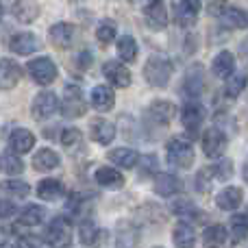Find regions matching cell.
Returning a JSON list of instances; mask_svg holds the SVG:
<instances>
[{
	"instance_id": "6da1fadb",
	"label": "cell",
	"mask_w": 248,
	"mask_h": 248,
	"mask_svg": "<svg viewBox=\"0 0 248 248\" xmlns=\"http://www.w3.org/2000/svg\"><path fill=\"white\" fill-rule=\"evenodd\" d=\"M174 72V65L166 57H150L144 65V78L153 87H168Z\"/></svg>"
},
{
	"instance_id": "7a4b0ae2",
	"label": "cell",
	"mask_w": 248,
	"mask_h": 248,
	"mask_svg": "<svg viewBox=\"0 0 248 248\" xmlns=\"http://www.w3.org/2000/svg\"><path fill=\"white\" fill-rule=\"evenodd\" d=\"M166 159L168 163H172L176 168H192L196 155H194V148L189 141L174 137V140H170L166 144Z\"/></svg>"
},
{
	"instance_id": "3957f363",
	"label": "cell",
	"mask_w": 248,
	"mask_h": 248,
	"mask_svg": "<svg viewBox=\"0 0 248 248\" xmlns=\"http://www.w3.org/2000/svg\"><path fill=\"white\" fill-rule=\"evenodd\" d=\"M44 242L52 248H68L72 242V224L65 218H55L46 227L44 233Z\"/></svg>"
},
{
	"instance_id": "277c9868",
	"label": "cell",
	"mask_w": 248,
	"mask_h": 248,
	"mask_svg": "<svg viewBox=\"0 0 248 248\" xmlns=\"http://www.w3.org/2000/svg\"><path fill=\"white\" fill-rule=\"evenodd\" d=\"M201 146H202V153L205 157L209 159H222L224 150L229 146V140H227V133L222 128H207L201 137Z\"/></svg>"
},
{
	"instance_id": "5b68a950",
	"label": "cell",
	"mask_w": 248,
	"mask_h": 248,
	"mask_svg": "<svg viewBox=\"0 0 248 248\" xmlns=\"http://www.w3.org/2000/svg\"><path fill=\"white\" fill-rule=\"evenodd\" d=\"M26 70H29L31 78H33L37 85H50L57 78V74H59V70H57L55 61H52L50 57H37V59L29 61Z\"/></svg>"
},
{
	"instance_id": "8992f818",
	"label": "cell",
	"mask_w": 248,
	"mask_h": 248,
	"mask_svg": "<svg viewBox=\"0 0 248 248\" xmlns=\"http://www.w3.org/2000/svg\"><path fill=\"white\" fill-rule=\"evenodd\" d=\"M231 174H233V163L229 161V159H222V161L216 163V166L205 168L196 179L198 192H207L211 183H216V181H227Z\"/></svg>"
},
{
	"instance_id": "52a82bcc",
	"label": "cell",
	"mask_w": 248,
	"mask_h": 248,
	"mask_svg": "<svg viewBox=\"0 0 248 248\" xmlns=\"http://www.w3.org/2000/svg\"><path fill=\"white\" fill-rule=\"evenodd\" d=\"M57 109H59V98L52 92H39L31 105V113L35 120H46V118L55 116Z\"/></svg>"
},
{
	"instance_id": "ba28073f",
	"label": "cell",
	"mask_w": 248,
	"mask_h": 248,
	"mask_svg": "<svg viewBox=\"0 0 248 248\" xmlns=\"http://www.w3.org/2000/svg\"><path fill=\"white\" fill-rule=\"evenodd\" d=\"M61 113L65 118H78L85 113V103H83V94L78 87L68 85L63 92V103H59Z\"/></svg>"
},
{
	"instance_id": "9c48e42d",
	"label": "cell",
	"mask_w": 248,
	"mask_h": 248,
	"mask_svg": "<svg viewBox=\"0 0 248 248\" xmlns=\"http://www.w3.org/2000/svg\"><path fill=\"white\" fill-rule=\"evenodd\" d=\"M172 13L176 24L189 29L198 17V4L196 0H172Z\"/></svg>"
},
{
	"instance_id": "30bf717a",
	"label": "cell",
	"mask_w": 248,
	"mask_h": 248,
	"mask_svg": "<svg viewBox=\"0 0 248 248\" xmlns=\"http://www.w3.org/2000/svg\"><path fill=\"white\" fill-rule=\"evenodd\" d=\"M202 120H205V107L196 98H189L181 109V124L189 131H198Z\"/></svg>"
},
{
	"instance_id": "8fae6325",
	"label": "cell",
	"mask_w": 248,
	"mask_h": 248,
	"mask_svg": "<svg viewBox=\"0 0 248 248\" xmlns=\"http://www.w3.org/2000/svg\"><path fill=\"white\" fill-rule=\"evenodd\" d=\"M90 135L96 144L100 146H109L113 140H116L118 131H116V124L105 120V118H96V120L90 122Z\"/></svg>"
},
{
	"instance_id": "7c38bea8",
	"label": "cell",
	"mask_w": 248,
	"mask_h": 248,
	"mask_svg": "<svg viewBox=\"0 0 248 248\" xmlns=\"http://www.w3.org/2000/svg\"><path fill=\"white\" fill-rule=\"evenodd\" d=\"M74 35H77V31H74V26L70 22H57L48 31V37H50L52 46L59 48V50H65V48L72 46Z\"/></svg>"
},
{
	"instance_id": "4fadbf2b",
	"label": "cell",
	"mask_w": 248,
	"mask_h": 248,
	"mask_svg": "<svg viewBox=\"0 0 248 248\" xmlns=\"http://www.w3.org/2000/svg\"><path fill=\"white\" fill-rule=\"evenodd\" d=\"M103 74L113 87L118 90H124V87L131 85V72L124 63H118V61H107L103 65Z\"/></svg>"
},
{
	"instance_id": "5bb4252c",
	"label": "cell",
	"mask_w": 248,
	"mask_h": 248,
	"mask_svg": "<svg viewBox=\"0 0 248 248\" xmlns=\"http://www.w3.org/2000/svg\"><path fill=\"white\" fill-rule=\"evenodd\" d=\"M9 48H11V52H16V55L26 57V55H33V52L39 48V39L35 33L24 31V33H17L9 39Z\"/></svg>"
},
{
	"instance_id": "9a60e30c",
	"label": "cell",
	"mask_w": 248,
	"mask_h": 248,
	"mask_svg": "<svg viewBox=\"0 0 248 248\" xmlns=\"http://www.w3.org/2000/svg\"><path fill=\"white\" fill-rule=\"evenodd\" d=\"M174 111L176 109L172 103H168V100H155V103L146 109V118H148L150 122L159 124V126H166V124H170Z\"/></svg>"
},
{
	"instance_id": "2e32d148",
	"label": "cell",
	"mask_w": 248,
	"mask_h": 248,
	"mask_svg": "<svg viewBox=\"0 0 248 248\" xmlns=\"http://www.w3.org/2000/svg\"><path fill=\"white\" fill-rule=\"evenodd\" d=\"M22 78V68L13 59H0V90H13Z\"/></svg>"
},
{
	"instance_id": "e0dca14e",
	"label": "cell",
	"mask_w": 248,
	"mask_h": 248,
	"mask_svg": "<svg viewBox=\"0 0 248 248\" xmlns=\"http://www.w3.org/2000/svg\"><path fill=\"white\" fill-rule=\"evenodd\" d=\"M144 16H146V22H148L153 29L161 31L168 26V9L161 0H150V2H146Z\"/></svg>"
},
{
	"instance_id": "ac0fdd59",
	"label": "cell",
	"mask_w": 248,
	"mask_h": 248,
	"mask_svg": "<svg viewBox=\"0 0 248 248\" xmlns=\"http://www.w3.org/2000/svg\"><path fill=\"white\" fill-rule=\"evenodd\" d=\"M242 202H244V192H242L240 187H233V185L224 187L222 192L216 196V205H218L222 211H235V209H240Z\"/></svg>"
},
{
	"instance_id": "d6986e66",
	"label": "cell",
	"mask_w": 248,
	"mask_h": 248,
	"mask_svg": "<svg viewBox=\"0 0 248 248\" xmlns=\"http://www.w3.org/2000/svg\"><path fill=\"white\" fill-rule=\"evenodd\" d=\"M35 146V135L29 131V128H16L9 135V148L17 155H24L29 150H33Z\"/></svg>"
},
{
	"instance_id": "ffe728a7",
	"label": "cell",
	"mask_w": 248,
	"mask_h": 248,
	"mask_svg": "<svg viewBox=\"0 0 248 248\" xmlns=\"http://www.w3.org/2000/svg\"><path fill=\"white\" fill-rule=\"evenodd\" d=\"M90 103L96 111H109L116 105V94L107 85H96L90 94Z\"/></svg>"
},
{
	"instance_id": "44dd1931",
	"label": "cell",
	"mask_w": 248,
	"mask_h": 248,
	"mask_svg": "<svg viewBox=\"0 0 248 248\" xmlns=\"http://www.w3.org/2000/svg\"><path fill=\"white\" fill-rule=\"evenodd\" d=\"M155 194L159 196L168 198V196H174L176 192H181V179L170 172H161V174L155 176Z\"/></svg>"
},
{
	"instance_id": "7402d4cb",
	"label": "cell",
	"mask_w": 248,
	"mask_h": 248,
	"mask_svg": "<svg viewBox=\"0 0 248 248\" xmlns=\"http://www.w3.org/2000/svg\"><path fill=\"white\" fill-rule=\"evenodd\" d=\"M94 179H96V183L107 189H122L124 187V176L116 168H107V166L98 168V170L94 172Z\"/></svg>"
},
{
	"instance_id": "603a6c76",
	"label": "cell",
	"mask_w": 248,
	"mask_h": 248,
	"mask_svg": "<svg viewBox=\"0 0 248 248\" xmlns=\"http://www.w3.org/2000/svg\"><path fill=\"white\" fill-rule=\"evenodd\" d=\"M107 159L111 163H116L118 168H135L137 161H140V153L133 148H126V146H122V148H113L107 153Z\"/></svg>"
},
{
	"instance_id": "cb8c5ba5",
	"label": "cell",
	"mask_w": 248,
	"mask_h": 248,
	"mask_svg": "<svg viewBox=\"0 0 248 248\" xmlns=\"http://www.w3.org/2000/svg\"><path fill=\"white\" fill-rule=\"evenodd\" d=\"M233 70H235V57L229 50L218 52V55L214 57V61H211V72L218 78H227L229 74H233Z\"/></svg>"
},
{
	"instance_id": "d4e9b609",
	"label": "cell",
	"mask_w": 248,
	"mask_h": 248,
	"mask_svg": "<svg viewBox=\"0 0 248 248\" xmlns=\"http://www.w3.org/2000/svg\"><path fill=\"white\" fill-rule=\"evenodd\" d=\"M100 237H103V231L98 229V224L94 222V220H83L81 224H78V240H81V244L85 246H98Z\"/></svg>"
},
{
	"instance_id": "484cf974",
	"label": "cell",
	"mask_w": 248,
	"mask_h": 248,
	"mask_svg": "<svg viewBox=\"0 0 248 248\" xmlns=\"http://www.w3.org/2000/svg\"><path fill=\"white\" fill-rule=\"evenodd\" d=\"M59 155L55 153V150H50V148H42V150H37V153L33 155V168L37 172H50V170H55L57 166H59Z\"/></svg>"
},
{
	"instance_id": "4316f807",
	"label": "cell",
	"mask_w": 248,
	"mask_h": 248,
	"mask_svg": "<svg viewBox=\"0 0 248 248\" xmlns=\"http://www.w3.org/2000/svg\"><path fill=\"white\" fill-rule=\"evenodd\" d=\"M172 242L176 248H194L196 246V231L187 222H179L172 231Z\"/></svg>"
},
{
	"instance_id": "83f0119b",
	"label": "cell",
	"mask_w": 248,
	"mask_h": 248,
	"mask_svg": "<svg viewBox=\"0 0 248 248\" xmlns=\"http://www.w3.org/2000/svg\"><path fill=\"white\" fill-rule=\"evenodd\" d=\"M63 194H65L63 183L57 179H44V181H39V185H37V196L46 202L57 201V198H61Z\"/></svg>"
},
{
	"instance_id": "f1b7e54d",
	"label": "cell",
	"mask_w": 248,
	"mask_h": 248,
	"mask_svg": "<svg viewBox=\"0 0 248 248\" xmlns=\"http://www.w3.org/2000/svg\"><path fill=\"white\" fill-rule=\"evenodd\" d=\"M227 227H222V224H211V227L205 229V233H202V246L205 248H222L227 244Z\"/></svg>"
},
{
	"instance_id": "f546056e",
	"label": "cell",
	"mask_w": 248,
	"mask_h": 248,
	"mask_svg": "<svg viewBox=\"0 0 248 248\" xmlns=\"http://www.w3.org/2000/svg\"><path fill=\"white\" fill-rule=\"evenodd\" d=\"M0 170H2V174L17 176V174L24 172V161L20 159V155L17 153L9 150V153H4L2 157H0Z\"/></svg>"
},
{
	"instance_id": "4dcf8cb0",
	"label": "cell",
	"mask_w": 248,
	"mask_h": 248,
	"mask_svg": "<svg viewBox=\"0 0 248 248\" xmlns=\"http://www.w3.org/2000/svg\"><path fill=\"white\" fill-rule=\"evenodd\" d=\"M46 220V209L42 205H29L20 211V224L22 227H37Z\"/></svg>"
},
{
	"instance_id": "1f68e13d",
	"label": "cell",
	"mask_w": 248,
	"mask_h": 248,
	"mask_svg": "<svg viewBox=\"0 0 248 248\" xmlns=\"http://www.w3.org/2000/svg\"><path fill=\"white\" fill-rule=\"evenodd\" d=\"M246 83H248L246 74H242V72L229 74L227 83H224V96H227V98H237V96L246 90Z\"/></svg>"
},
{
	"instance_id": "d6a6232c",
	"label": "cell",
	"mask_w": 248,
	"mask_h": 248,
	"mask_svg": "<svg viewBox=\"0 0 248 248\" xmlns=\"http://www.w3.org/2000/svg\"><path fill=\"white\" fill-rule=\"evenodd\" d=\"M29 192H31V187H29V183H24V181L11 179V181H2V183H0V194H2V196L26 198Z\"/></svg>"
},
{
	"instance_id": "836d02e7",
	"label": "cell",
	"mask_w": 248,
	"mask_h": 248,
	"mask_svg": "<svg viewBox=\"0 0 248 248\" xmlns=\"http://www.w3.org/2000/svg\"><path fill=\"white\" fill-rule=\"evenodd\" d=\"M37 13H39V9L33 0H17L13 4V16L20 22H33L37 17Z\"/></svg>"
},
{
	"instance_id": "e575fe53",
	"label": "cell",
	"mask_w": 248,
	"mask_h": 248,
	"mask_svg": "<svg viewBox=\"0 0 248 248\" xmlns=\"http://www.w3.org/2000/svg\"><path fill=\"white\" fill-rule=\"evenodd\" d=\"M137 52H140V48H137L135 37H131V35H124V37L118 39V55H120L122 61H126V63L135 61L137 59Z\"/></svg>"
},
{
	"instance_id": "d590c367",
	"label": "cell",
	"mask_w": 248,
	"mask_h": 248,
	"mask_svg": "<svg viewBox=\"0 0 248 248\" xmlns=\"http://www.w3.org/2000/svg\"><path fill=\"white\" fill-rule=\"evenodd\" d=\"M202 70L201 68H192L187 72V77H185V83H183V90L189 94V98H196L198 94H201L202 90Z\"/></svg>"
},
{
	"instance_id": "8d00e7d4",
	"label": "cell",
	"mask_w": 248,
	"mask_h": 248,
	"mask_svg": "<svg viewBox=\"0 0 248 248\" xmlns=\"http://www.w3.org/2000/svg\"><path fill=\"white\" fill-rule=\"evenodd\" d=\"M231 235L235 242H244L248 237V214H237L231 218Z\"/></svg>"
},
{
	"instance_id": "74e56055",
	"label": "cell",
	"mask_w": 248,
	"mask_h": 248,
	"mask_svg": "<svg viewBox=\"0 0 248 248\" xmlns=\"http://www.w3.org/2000/svg\"><path fill=\"white\" fill-rule=\"evenodd\" d=\"M222 20L224 24H229L231 29H246L248 26V16L242 9H227L222 13Z\"/></svg>"
},
{
	"instance_id": "f35d334b",
	"label": "cell",
	"mask_w": 248,
	"mask_h": 248,
	"mask_svg": "<svg viewBox=\"0 0 248 248\" xmlns=\"http://www.w3.org/2000/svg\"><path fill=\"white\" fill-rule=\"evenodd\" d=\"M172 211H174L179 218H185V220H192V218H198V216H201L198 207L194 205L192 201H176L174 205H172Z\"/></svg>"
},
{
	"instance_id": "ab89813d",
	"label": "cell",
	"mask_w": 248,
	"mask_h": 248,
	"mask_svg": "<svg viewBox=\"0 0 248 248\" xmlns=\"http://www.w3.org/2000/svg\"><path fill=\"white\" fill-rule=\"evenodd\" d=\"M116 33H118L116 24H113V22H109V20L100 22L98 29H96V37H98V42H103V44L113 42V39H116Z\"/></svg>"
},
{
	"instance_id": "60d3db41",
	"label": "cell",
	"mask_w": 248,
	"mask_h": 248,
	"mask_svg": "<svg viewBox=\"0 0 248 248\" xmlns=\"http://www.w3.org/2000/svg\"><path fill=\"white\" fill-rule=\"evenodd\" d=\"M78 141H81V131H78V128H63V131H61V144L63 146L72 148Z\"/></svg>"
},
{
	"instance_id": "b9f144b4",
	"label": "cell",
	"mask_w": 248,
	"mask_h": 248,
	"mask_svg": "<svg viewBox=\"0 0 248 248\" xmlns=\"http://www.w3.org/2000/svg\"><path fill=\"white\" fill-rule=\"evenodd\" d=\"M13 248H42V244H39V240L35 235H22V237H17Z\"/></svg>"
},
{
	"instance_id": "7bdbcfd3",
	"label": "cell",
	"mask_w": 248,
	"mask_h": 248,
	"mask_svg": "<svg viewBox=\"0 0 248 248\" xmlns=\"http://www.w3.org/2000/svg\"><path fill=\"white\" fill-rule=\"evenodd\" d=\"M17 214V207L13 205L11 201H4V198H0V220H7L11 218V216Z\"/></svg>"
},
{
	"instance_id": "ee69618b",
	"label": "cell",
	"mask_w": 248,
	"mask_h": 248,
	"mask_svg": "<svg viewBox=\"0 0 248 248\" xmlns=\"http://www.w3.org/2000/svg\"><path fill=\"white\" fill-rule=\"evenodd\" d=\"M90 63H92V55H90V52H81V55H78L77 57V65H78V68H83V70H85V68H90Z\"/></svg>"
},
{
	"instance_id": "f6af8a7d",
	"label": "cell",
	"mask_w": 248,
	"mask_h": 248,
	"mask_svg": "<svg viewBox=\"0 0 248 248\" xmlns=\"http://www.w3.org/2000/svg\"><path fill=\"white\" fill-rule=\"evenodd\" d=\"M242 176H244V181L248 183V161L244 163V168H242Z\"/></svg>"
},
{
	"instance_id": "bcb514c9",
	"label": "cell",
	"mask_w": 248,
	"mask_h": 248,
	"mask_svg": "<svg viewBox=\"0 0 248 248\" xmlns=\"http://www.w3.org/2000/svg\"><path fill=\"white\" fill-rule=\"evenodd\" d=\"M2 16H4V9H2V4H0V20H2Z\"/></svg>"
},
{
	"instance_id": "7dc6e473",
	"label": "cell",
	"mask_w": 248,
	"mask_h": 248,
	"mask_svg": "<svg viewBox=\"0 0 248 248\" xmlns=\"http://www.w3.org/2000/svg\"><path fill=\"white\" fill-rule=\"evenodd\" d=\"M155 248H161V246H155Z\"/></svg>"
},
{
	"instance_id": "c3c4849f",
	"label": "cell",
	"mask_w": 248,
	"mask_h": 248,
	"mask_svg": "<svg viewBox=\"0 0 248 248\" xmlns=\"http://www.w3.org/2000/svg\"><path fill=\"white\" fill-rule=\"evenodd\" d=\"M146 2H150V0H146Z\"/></svg>"
}]
</instances>
